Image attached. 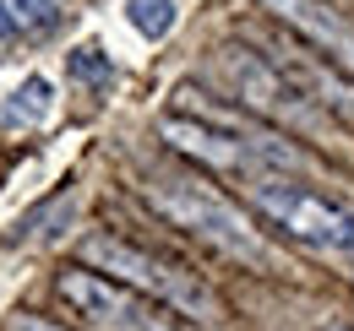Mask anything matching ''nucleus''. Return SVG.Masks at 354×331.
Returning a JSON list of instances; mask_svg holds the SVG:
<instances>
[{"label":"nucleus","mask_w":354,"mask_h":331,"mask_svg":"<svg viewBox=\"0 0 354 331\" xmlns=\"http://www.w3.org/2000/svg\"><path fill=\"white\" fill-rule=\"evenodd\" d=\"M11 331H66V326H55V321H44V315H17Z\"/></svg>","instance_id":"f8f14e48"},{"label":"nucleus","mask_w":354,"mask_h":331,"mask_svg":"<svg viewBox=\"0 0 354 331\" xmlns=\"http://www.w3.org/2000/svg\"><path fill=\"white\" fill-rule=\"evenodd\" d=\"M147 201L164 212L175 228H185L191 239L213 245L218 255L251 266V272H272L278 266L272 245L251 228V217L234 207L229 196H218L207 179H196V174H153L147 179Z\"/></svg>","instance_id":"f257e3e1"},{"label":"nucleus","mask_w":354,"mask_h":331,"mask_svg":"<svg viewBox=\"0 0 354 331\" xmlns=\"http://www.w3.org/2000/svg\"><path fill=\"white\" fill-rule=\"evenodd\" d=\"M82 255H88L104 277L147 293V299H158V304H175L180 315H191V321H202V326H223V299L213 293V283L196 277V272H185V266H175V261L131 245V239H115V234H93L88 245H82Z\"/></svg>","instance_id":"f03ea898"},{"label":"nucleus","mask_w":354,"mask_h":331,"mask_svg":"<svg viewBox=\"0 0 354 331\" xmlns=\"http://www.w3.org/2000/svg\"><path fill=\"white\" fill-rule=\"evenodd\" d=\"M11 6H17V17H22V22H33V28L55 22V11H60V0H11Z\"/></svg>","instance_id":"9b49d317"},{"label":"nucleus","mask_w":354,"mask_h":331,"mask_svg":"<svg viewBox=\"0 0 354 331\" xmlns=\"http://www.w3.org/2000/svg\"><path fill=\"white\" fill-rule=\"evenodd\" d=\"M44 114H49V82L44 77H28L11 92V103H6V125H39Z\"/></svg>","instance_id":"6e6552de"},{"label":"nucleus","mask_w":354,"mask_h":331,"mask_svg":"<svg viewBox=\"0 0 354 331\" xmlns=\"http://www.w3.org/2000/svg\"><path fill=\"white\" fill-rule=\"evenodd\" d=\"M158 136L175 147L180 158L207 163V168H218V174H234V179L306 168L300 147H289V141H283V136H272V130H240V125H223V120L164 114V120H158Z\"/></svg>","instance_id":"7ed1b4c3"},{"label":"nucleus","mask_w":354,"mask_h":331,"mask_svg":"<svg viewBox=\"0 0 354 331\" xmlns=\"http://www.w3.org/2000/svg\"><path fill=\"white\" fill-rule=\"evenodd\" d=\"M240 185H245V201L262 212L283 239L322 250V255H354V212L344 201H327L322 190L295 185L283 174H251Z\"/></svg>","instance_id":"20e7f679"},{"label":"nucleus","mask_w":354,"mask_h":331,"mask_svg":"<svg viewBox=\"0 0 354 331\" xmlns=\"http://www.w3.org/2000/svg\"><path fill=\"white\" fill-rule=\"evenodd\" d=\"M55 288H60V299L71 304V315L88 331H191V326H180L158 299L126 288V283H115L104 272H88V266L60 272Z\"/></svg>","instance_id":"423d86ee"},{"label":"nucleus","mask_w":354,"mask_h":331,"mask_svg":"<svg viewBox=\"0 0 354 331\" xmlns=\"http://www.w3.org/2000/svg\"><path fill=\"white\" fill-rule=\"evenodd\" d=\"M11 33H17V11L0 0V39H11Z\"/></svg>","instance_id":"ddd939ff"},{"label":"nucleus","mask_w":354,"mask_h":331,"mask_svg":"<svg viewBox=\"0 0 354 331\" xmlns=\"http://www.w3.org/2000/svg\"><path fill=\"white\" fill-rule=\"evenodd\" d=\"M126 11L142 39H169V28H175V0H131Z\"/></svg>","instance_id":"9d476101"},{"label":"nucleus","mask_w":354,"mask_h":331,"mask_svg":"<svg viewBox=\"0 0 354 331\" xmlns=\"http://www.w3.org/2000/svg\"><path fill=\"white\" fill-rule=\"evenodd\" d=\"M262 6L278 17V22L300 28V33L322 49V60H327V66L354 71V28L333 11V0H262Z\"/></svg>","instance_id":"0eeeda50"},{"label":"nucleus","mask_w":354,"mask_h":331,"mask_svg":"<svg viewBox=\"0 0 354 331\" xmlns=\"http://www.w3.org/2000/svg\"><path fill=\"white\" fill-rule=\"evenodd\" d=\"M213 66H218L223 82L234 87V98L245 109H257L262 120H283V125H295V130H310V125L327 120L322 103L310 98V87L300 77H283V60H262L245 43H223L218 54H213Z\"/></svg>","instance_id":"39448f33"},{"label":"nucleus","mask_w":354,"mask_h":331,"mask_svg":"<svg viewBox=\"0 0 354 331\" xmlns=\"http://www.w3.org/2000/svg\"><path fill=\"white\" fill-rule=\"evenodd\" d=\"M66 77H71V82H88V87H104L115 77V66H109V54H104L98 43H82V49L66 54Z\"/></svg>","instance_id":"1a4fd4ad"}]
</instances>
